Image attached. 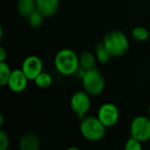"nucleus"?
Here are the masks:
<instances>
[{
	"mask_svg": "<svg viewBox=\"0 0 150 150\" xmlns=\"http://www.w3.org/2000/svg\"><path fill=\"white\" fill-rule=\"evenodd\" d=\"M104 46L111 54L112 57H121L125 55L129 49V42L124 33L119 30H112L105 34Z\"/></svg>",
	"mask_w": 150,
	"mask_h": 150,
	"instance_id": "nucleus-2",
	"label": "nucleus"
},
{
	"mask_svg": "<svg viewBox=\"0 0 150 150\" xmlns=\"http://www.w3.org/2000/svg\"><path fill=\"white\" fill-rule=\"evenodd\" d=\"M91 105V96L84 91H76L70 98V106L77 117L82 120L86 117Z\"/></svg>",
	"mask_w": 150,
	"mask_h": 150,
	"instance_id": "nucleus-5",
	"label": "nucleus"
},
{
	"mask_svg": "<svg viewBox=\"0 0 150 150\" xmlns=\"http://www.w3.org/2000/svg\"><path fill=\"white\" fill-rule=\"evenodd\" d=\"M37 10L45 17L54 16L59 10V0H35Z\"/></svg>",
	"mask_w": 150,
	"mask_h": 150,
	"instance_id": "nucleus-10",
	"label": "nucleus"
},
{
	"mask_svg": "<svg viewBox=\"0 0 150 150\" xmlns=\"http://www.w3.org/2000/svg\"><path fill=\"white\" fill-rule=\"evenodd\" d=\"M132 35L136 40L145 41L149 37V32L142 26H137L133 29Z\"/></svg>",
	"mask_w": 150,
	"mask_h": 150,
	"instance_id": "nucleus-18",
	"label": "nucleus"
},
{
	"mask_svg": "<svg viewBox=\"0 0 150 150\" xmlns=\"http://www.w3.org/2000/svg\"><path fill=\"white\" fill-rule=\"evenodd\" d=\"M82 84L83 91L91 97H97L103 92L105 82L103 75L95 68L83 72L82 76Z\"/></svg>",
	"mask_w": 150,
	"mask_h": 150,
	"instance_id": "nucleus-4",
	"label": "nucleus"
},
{
	"mask_svg": "<svg viewBox=\"0 0 150 150\" xmlns=\"http://www.w3.org/2000/svg\"><path fill=\"white\" fill-rule=\"evenodd\" d=\"M149 117H150V105H149Z\"/></svg>",
	"mask_w": 150,
	"mask_h": 150,
	"instance_id": "nucleus-24",
	"label": "nucleus"
},
{
	"mask_svg": "<svg viewBox=\"0 0 150 150\" xmlns=\"http://www.w3.org/2000/svg\"><path fill=\"white\" fill-rule=\"evenodd\" d=\"M45 17L36 9L29 17H28V22L29 25L33 27V28H38L40 27L42 23H43V18Z\"/></svg>",
	"mask_w": 150,
	"mask_h": 150,
	"instance_id": "nucleus-17",
	"label": "nucleus"
},
{
	"mask_svg": "<svg viewBox=\"0 0 150 150\" xmlns=\"http://www.w3.org/2000/svg\"><path fill=\"white\" fill-rule=\"evenodd\" d=\"M34 83L35 84L41 88V89H46V88H48L52 83H53V78L51 76L50 74H48L47 72H44L42 71L34 80Z\"/></svg>",
	"mask_w": 150,
	"mask_h": 150,
	"instance_id": "nucleus-15",
	"label": "nucleus"
},
{
	"mask_svg": "<svg viewBox=\"0 0 150 150\" xmlns=\"http://www.w3.org/2000/svg\"><path fill=\"white\" fill-rule=\"evenodd\" d=\"M54 67L63 76H71L79 70V56L69 48L60 50L54 57Z\"/></svg>",
	"mask_w": 150,
	"mask_h": 150,
	"instance_id": "nucleus-1",
	"label": "nucleus"
},
{
	"mask_svg": "<svg viewBox=\"0 0 150 150\" xmlns=\"http://www.w3.org/2000/svg\"><path fill=\"white\" fill-rule=\"evenodd\" d=\"M21 69L28 80L34 81L35 78L43 71L42 61L36 55L27 56L22 63Z\"/></svg>",
	"mask_w": 150,
	"mask_h": 150,
	"instance_id": "nucleus-8",
	"label": "nucleus"
},
{
	"mask_svg": "<svg viewBox=\"0 0 150 150\" xmlns=\"http://www.w3.org/2000/svg\"><path fill=\"white\" fill-rule=\"evenodd\" d=\"M35 0H19L18 4V11L21 17L28 18L36 10Z\"/></svg>",
	"mask_w": 150,
	"mask_h": 150,
	"instance_id": "nucleus-13",
	"label": "nucleus"
},
{
	"mask_svg": "<svg viewBox=\"0 0 150 150\" xmlns=\"http://www.w3.org/2000/svg\"><path fill=\"white\" fill-rule=\"evenodd\" d=\"M95 55L97 61L101 64H106L110 62L112 55L103 43L98 44L95 48Z\"/></svg>",
	"mask_w": 150,
	"mask_h": 150,
	"instance_id": "nucleus-14",
	"label": "nucleus"
},
{
	"mask_svg": "<svg viewBox=\"0 0 150 150\" xmlns=\"http://www.w3.org/2000/svg\"><path fill=\"white\" fill-rule=\"evenodd\" d=\"M11 72L12 71L11 70L9 65L5 62H0V85L1 86L7 85Z\"/></svg>",
	"mask_w": 150,
	"mask_h": 150,
	"instance_id": "nucleus-16",
	"label": "nucleus"
},
{
	"mask_svg": "<svg viewBox=\"0 0 150 150\" xmlns=\"http://www.w3.org/2000/svg\"><path fill=\"white\" fill-rule=\"evenodd\" d=\"M6 55H7V54H6L4 48L3 47H0V62H3L5 61Z\"/></svg>",
	"mask_w": 150,
	"mask_h": 150,
	"instance_id": "nucleus-21",
	"label": "nucleus"
},
{
	"mask_svg": "<svg viewBox=\"0 0 150 150\" xmlns=\"http://www.w3.org/2000/svg\"><path fill=\"white\" fill-rule=\"evenodd\" d=\"M142 142H140L139 140L131 136L126 142L124 150H142Z\"/></svg>",
	"mask_w": 150,
	"mask_h": 150,
	"instance_id": "nucleus-19",
	"label": "nucleus"
},
{
	"mask_svg": "<svg viewBox=\"0 0 150 150\" xmlns=\"http://www.w3.org/2000/svg\"><path fill=\"white\" fill-rule=\"evenodd\" d=\"M97 117L105 127H112L119 121L120 111L115 105L112 103H105L98 109Z\"/></svg>",
	"mask_w": 150,
	"mask_h": 150,
	"instance_id": "nucleus-7",
	"label": "nucleus"
},
{
	"mask_svg": "<svg viewBox=\"0 0 150 150\" xmlns=\"http://www.w3.org/2000/svg\"><path fill=\"white\" fill-rule=\"evenodd\" d=\"M28 79L22 69H14L8 81V87L13 92H21L27 86Z\"/></svg>",
	"mask_w": 150,
	"mask_h": 150,
	"instance_id": "nucleus-9",
	"label": "nucleus"
},
{
	"mask_svg": "<svg viewBox=\"0 0 150 150\" xmlns=\"http://www.w3.org/2000/svg\"><path fill=\"white\" fill-rule=\"evenodd\" d=\"M18 1H19V0H18Z\"/></svg>",
	"mask_w": 150,
	"mask_h": 150,
	"instance_id": "nucleus-25",
	"label": "nucleus"
},
{
	"mask_svg": "<svg viewBox=\"0 0 150 150\" xmlns=\"http://www.w3.org/2000/svg\"><path fill=\"white\" fill-rule=\"evenodd\" d=\"M66 150H80L78 148H76V147H70L69 149H67Z\"/></svg>",
	"mask_w": 150,
	"mask_h": 150,
	"instance_id": "nucleus-23",
	"label": "nucleus"
},
{
	"mask_svg": "<svg viewBox=\"0 0 150 150\" xmlns=\"http://www.w3.org/2000/svg\"><path fill=\"white\" fill-rule=\"evenodd\" d=\"M3 124H4V118H3V115L1 114L0 115V127H2Z\"/></svg>",
	"mask_w": 150,
	"mask_h": 150,
	"instance_id": "nucleus-22",
	"label": "nucleus"
},
{
	"mask_svg": "<svg viewBox=\"0 0 150 150\" xmlns=\"http://www.w3.org/2000/svg\"><path fill=\"white\" fill-rule=\"evenodd\" d=\"M40 144L39 137L33 133H26L19 140V150H40Z\"/></svg>",
	"mask_w": 150,
	"mask_h": 150,
	"instance_id": "nucleus-11",
	"label": "nucleus"
},
{
	"mask_svg": "<svg viewBox=\"0 0 150 150\" xmlns=\"http://www.w3.org/2000/svg\"><path fill=\"white\" fill-rule=\"evenodd\" d=\"M96 62H97L96 55H94L90 51H84L79 55L80 68L83 71H87V70L95 69Z\"/></svg>",
	"mask_w": 150,
	"mask_h": 150,
	"instance_id": "nucleus-12",
	"label": "nucleus"
},
{
	"mask_svg": "<svg viewBox=\"0 0 150 150\" xmlns=\"http://www.w3.org/2000/svg\"><path fill=\"white\" fill-rule=\"evenodd\" d=\"M105 127L98 117L86 116L81 120L80 132L83 138L90 142H98L105 135Z\"/></svg>",
	"mask_w": 150,
	"mask_h": 150,
	"instance_id": "nucleus-3",
	"label": "nucleus"
},
{
	"mask_svg": "<svg viewBox=\"0 0 150 150\" xmlns=\"http://www.w3.org/2000/svg\"><path fill=\"white\" fill-rule=\"evenodd\" d=\"M131 136L142 142L150 140V119L146 116L135 117L130 125Z\"/></svg>",
	"mask_w": 150,
	"mask_h": 150,
	"instance_id": "nucleus-6",
	"label": "nucleus"
},
{
	"mask_svg": "<svg viewBox=\"0 0 150 150\" xmlns=\"http://www.w3.org/2000/svg\"><path fill=\"white\" fill-rule=\"evenodd\" d=\"M9 137L4 130H0V150H7L9 148Z\"/></svg>",
	"mask_w": 150,
	"mask_h": 150,
	"instance_id": "nucleus-20",
	"label": "nucleus"
}]
</instances>
